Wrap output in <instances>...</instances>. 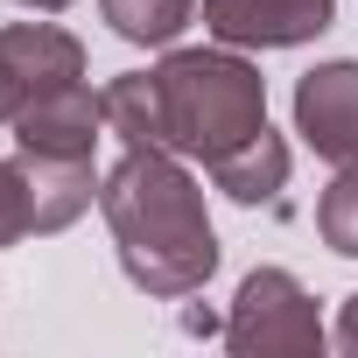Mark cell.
Wrapping results in <instances>:
<instances>
[{
	"label": "cell",
	"instance_id": "cell-15",
	"mask_svg": "<svg viewBox=\"0 0 358 358\" xmlns=\"http://www.w3.org/2000/svg\"><path fill=\"white\" fill-rule=\"evenodd\" d=\"M15 106H22V92H15V78H8V64H0V127H15Z\"/></svg>",
	"mask_w": 358,
	"mask_h": 358
},
{
	"label": "cell",
	"instance_id": "cell-8",
	"mask_svg": "<svg viewBox=\"0 0 358 358\" xmlns=\"http://www.w3.org/2000/svg\"><path fill=\"white\" fill-rule=\"evenodd\" d=\"M15 162H22V183H29V211H36V232H64V225H78V218L92 211L99 183H106V176H99L92 162L22 155V148H15Z\"/></svg>",
	"mask_w": 358,
	"mask_h": 358
},
{
	"label": "cell",
	"instance_id": "cell-9",
	"mask_svg": "<svg viewBox=\"0 0 358 358\" xmlns=\"http://www.w3.org/2000/svg\"><path fill=\"white\" fill-rule=\"evenodd\" d=\"M211 183L232 197V204H274L288 190V141L274 127H260L246 148H232L218 169H211Z\"/></svg>",
	"mask_w": 358,
	"mask_h": 358
},
{
	"label": "cell",
	"instance_id": "cell-11",
	"mask_svg": "<svg viewBox=\"0 0 358 358\" xmlns=\"http://www.w3.org/2000/svg\"><path fill=\"white\" fill-rule=\"evenodd\" d=\"M106 127L127 148H162V106H155V78L148 71H127V78L106 85Z\"/></svg>",
	"mask_w": 358,
	"mask_h": 358
},
{
	"label": "cell",
	"instance_id": "cell-6",
	"mask_svg": "<svg viewBox=\"0 0 358 358\" xmlns=\"http://www.w3.org/2000/svg\"><path fill=\"white\" fill-rule=\"evenodd\" d=\"M337 22V0H204V29L232 50H295Z\"/></svg>",
	"mask_w": 358,
	"mask_h": 358
},
{
	"label": "cell",
	"instance_id": "cell-13",
	"mask_svg": "<svg viewBox=\"0 0 358 358\" xmlns=\"http://www.w3.org/2000/svg\"><path fill=\"white\" fill-rule=\"evenodd\" d=\"M36 232V211H29V183H22V162H0V253L22 246Z\"/></svg>",
	"mask_w": 358,
	"mask_h": 358
},
{
	"label": "cell",
	"instance_id": "cell-10",
	"mask_svg": "<svg viewBox=\"0 0 358 358\" xmlns=\"http://www.w3.org/2000/svg\"><path fill=\"white\" fill-rule=\"evenodd\" d=\"M99 15L113 22L120 43H141V50H162L190 29L197 15V0H99Z\"/></svg>",
	"mask_w": 358,
	"mask_h": 358
},
{
	"label": "cell",
	"instance_id": "cell-4",
	"mask_svg": "<svg viewBox=\"0 0 358 358\" xmlns=\"http://www.w3.org/2000/svg\"><path fill=\"white\" fill-rule=\"evenodd\" d=\"M99 134H106V92H92L85 78L78 85H57V92H36V99L15 106V148L22 155L92 162L99 155Z\"/></svg>",
	"mask_w": 358,
	"mask_h": 358
},
{
	"label": "cell",
	"instance_id": "cell-1",
	"mask_svg": "<svg viewBox=\"0 0 358 358\" xmlns=\"http://www.w3.org/2000/svg\"><path fill=\"white\" fill-rule=\"evenodd\" d=\"M99 211H106L120 267L141 295L176 302V295H197L218 274V232H211L204 190L183 169V155L127 148L99 183Z\"/></svg>",
	"mask_w": 358,
	"mask_h": 358
},
{
	"label": "cell",
	"instance_id": "cell-3",
	"mask_svg": "<svg viewBox=\"0 0 358 358\" xmlns=\"http://www.w3.org/2000/svg\"><path fill=\"white\" fill-rule=\"evenodd\" d=\"M330 330L316 316V295L288 267H253L225 316V351L239 358H323Z\"/></svg>",
	"mask_w": 358,
	"mask_h": 358
},
{
	"label": "cell",
	"instance_id": "cell-12",
	"mask_svg": "<svg viewBox=\"0 0 358 358\" xmlns=\"http://www.w3.org/2000/svg\"><path fill=\"white\" fill-rule=\"evenodd\" d=\"M316 232L330 253L358 260V169H337V183L316 197Z\"/></svg>",
	"mask_w": 358,
	"mask_h": 358
},
{
	"label": "cell",
	"instance_id": "cell-5",
	"mask_svg": "<svg viewBox=\"0 0 358 358\" xmlns=\"http://www.w3.org/2000/svg\"><path fill=\"white\" fill-rule=\"evenodd\" d=\"M295 134L330 162V169H358V64H316L295 85Z\"/></svg>",
	"mask_w": 358,
	"mask_h": 358
},
{
	"label": "cell",
	"instance_id": "cell-2",
	"mask_svg": "<svg viewBox=\"0 0 358 358\" xmlns=\"http://www.w3.org/2000/svg\"><path fill=\"white\" fill-rule=\"evenodd\" d=\"M162 106V148L218 169L232 148H246L267 127V78L225 43V50H169L155 71Z\"/></svg>",
	"mask_w": 358,
	"mask_h": 358
},
{
	"label": "cell",
	"instance_id": "cell-14",
	"mask_svg": "<svg viewBox=\"0 0 358 358\" xmlns=\"http://www.w3.org/2000/svg\"><path fill=\"white\" fill-rule=\"evenodd\" d=\"M337 351L358 358V295H344V316H337Z\"/></svg>",
	"mask_w": 358,
	"mask_h": 358
},
{
	"label": "cell",
	"instance_id": "cell-7",
	"mask_svg": "<svg viewBox=\"0 0 358 358\" xmlns=\"http://www.w3.org/2000/svg\"><path fill=\"white\" fill-rule=\"evenodd\" d=\"M0 64H8L22 99H36V92H57V85L85 78V43L57 22H8L0 29Z\"/></svg>",
	"mask_w": 358,
	"mask_h": 358
},
{
	"label": "cell",
	"instance_id": "cell-16",
	"mask_svg": "<svg viewBox=\"0 0 358 358\" xmlns=\"http://www.w3.org/2000/svg\"><path fill=\"white\" fill-rule=\"evenodd\" d=\"M15 8H36V15H64L71 0H15Z\"/></svg>",
	"mask_w": 358,
	"mask_h": 358
}]
</instances>
